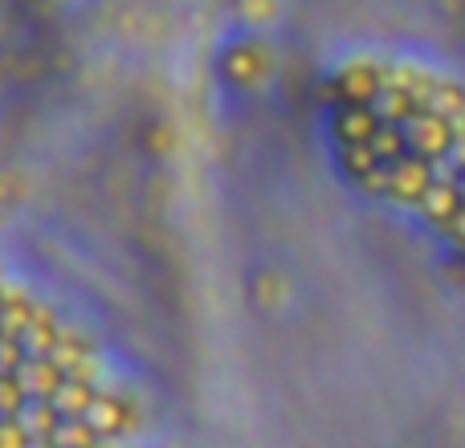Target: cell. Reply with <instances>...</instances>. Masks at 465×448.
I'll return each instance as SVG.
<instances>
[{"mask_svg": "<svg viewBox=\"0 0 465 448\" xmlns=\"http://www.w3.org/2000/svg\"><path fill=\"white\" fill-rule=\"evenodd\" d=\"M62 379H65V371L54 359H25L21 371H16V384H21L25 400H54Z\"/></svg>", "mask_w": 465, "mask_h": 448, "instance_id": "obj_2", "label": "cell"}, {"mask_svg": "<svg viewBox=\"0 0 465 448\" xmlns=\"http://www.w3.org/2000/svg\"><path fill=\"white\" fill-rule=\"evenodd\" d=\"M29 448H57L54 441H49V436H45V441H29Z\"/></svg>", "mask_w": 465, "mask_h": 448, "instance_id": "obj_9", "label": "cell"}, {"mask_svg": "<svg viewBox=\"0 0 465 448\" xmlns=\"http://www.w3.org/2000/svg\"><path fill=\"white\" fill-rule=\"evenodd\" d=\"M57 420H62V416L54 412V404H49V400H29L21 408V416H16V424L25 428V436H29V441H45V436L57 428Z\"/></svg>", "mask_w": 465, "mask_h": 448, "instance_id": "obj_4", "label": "cell"}, {"mask_svg": "<svg viewBox=\"0 0 465 448\" xmlns=\"http://www.w3.org/2000/svg\"><path fill=\"white\" fill-rule=\"evenodd\" d=\"M0 448H29V436L16 420H0Z\"/></svg>", "mask_w": 465, "mask_h": 448, "instance_id": "obj_8", "label": "cell"}, {"mask_svg": "<svg viewBox=\"0 0 465 448\" xmlns=\"http://www.w3.org/2000/svg\"><path fill=\"white\" fill-rule=\"evenodd\" d=\"M94 395H98V384L90 375H65L49 404H54V412L62 420H82L86 416V408L94 404Z\"/></svg>", "mask_w": 465, "mask_h": 448, "instance_id": "obj_3", "label": "cell"}, {"mask_svg": "<svg viewBox=\"0 0 465 448\" xmlns=\"http://www.w3.org/2000/svg\"><path fill=\"white\" fill-rule=\"evenodd\" d=\"M25 404H29V400H25L16 375H0V420H16Z\"/></svg>", "mask_w": 465, "mask_h": 448, "instance_id": "obj_6", "label": "cell"}, {"mask_svg": "<svg viewBox=\"0 0 465 448\" xmlns=\"http://www.w3.org/2000/svg\"><path fill=\"white\" fill-rule=\"evenodd\" d=\"M82 420L94 428V436L103 444L123 441V436L135 428V412H131V404L123 400V395H114V392H103V387H98L94 404L86 408V416H82Z\"/></svg>", "mask_w": 465, "mask_h": 448, "instance_id": "obj_1", "label": "cell"}, {"mask_svg": "<svg viewBox=\"0 0 465 448\" xmlns=\"http://www.w3.org/2000/svg\"><path fill=\"white\" fill-rule=\"evenodd\" d=\"M49 441H54L57 448H98L103 444L86 420H57V428L49 433Z\"/></svg>", "mask_w": 465, "mask_h": 448, "instance_id": "obj_5", "label": "cell"}, {"mask_svg": "<svg viewBox=\"0 0 465 448\" xmlns=\"http://www.w3.org/2000/svg\"><path fill=\"white\" fill-rule=\"evenodd\" d=\"M21 363H25L21 343L0 335V375H16V371H21Z\"/></svg>", "mask_w": 465, "mask_h": 448, "instance_id": "obj_7", "label": "cell"}, {"mask_svg": "<svg viewBox=\"0 0 465 448\" xmlns=\"http://www.w3.org/2000/svg\"><path fill=\"white\" fill-rule=\"evenodd\" d=\"M5 297H8V286H5V281H0V306H5Z\"/></svg>", "mask_w": 465, "mask_h": 448, "instance_id": "obj_10", "label": "cell"}]
</instances>
